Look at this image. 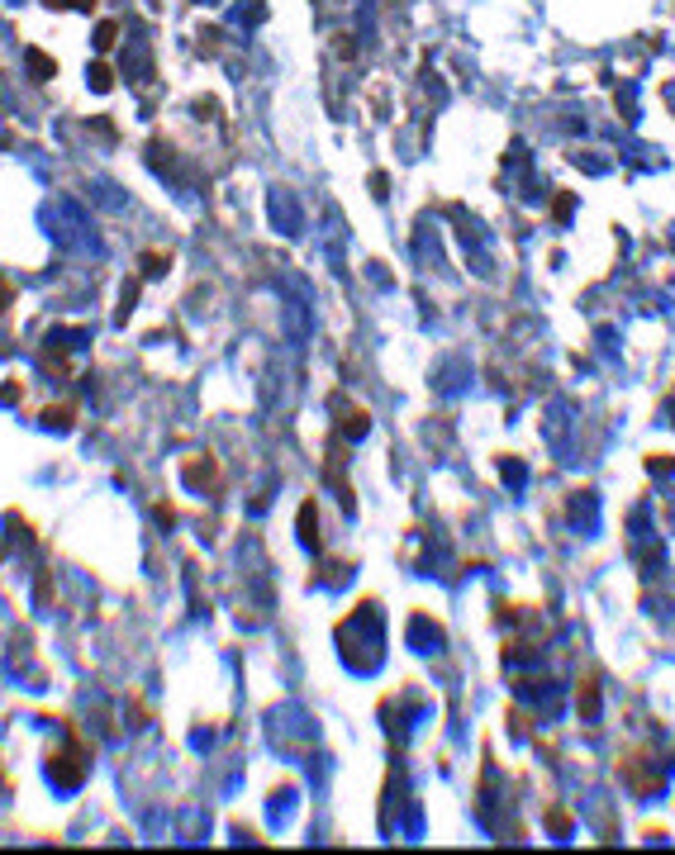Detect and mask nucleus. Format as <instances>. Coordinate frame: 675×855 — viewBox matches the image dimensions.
Masks as SVG:
<instances>
[{
    "label": "nucleus",
    "mask_w": 675,
    "mask_h": 855,
    "mask_svg": "<svg viewBox=\"0 0 675 855\" xmlns=\"http://www.w3.org/2000/svg\"><path fill=\"white\" fill-rule=\"evenodd\" d=\"M91 91H114V72H109L105 62L91 67Z\"/></svg>",
    "instance_id": "nucleus-3"
},
{
    "label": "nucleus",
    "mask_w": 675,
    "mask_h": 855,
    "mask_svg": "<svg viewBox=\"0 0 675 855\" xmlns=\"http://www.w3.org/2000/svg\"><path fill=\"white\" fill-rule=\"evenodd\" d=\"M29 72H38V81H48L57 72V62L48 53H38V48H33V53H29Z\"/></svg>",
    "instance_id": "nucleus-1"
},
{
    "label": "nucleus",
    "mask_w": 675,
    "mask_h": 855,
    "mask_svg": "<svg viewBox=\"0 0 675 855\" xmlns=\"http://www.w3.org/2000/svg\"><path fill=\"white\" fill-rule=\"evenodd\" d=\"M143 271H153V276H162V271H166V252H153V257L143 252Z\"/></svg>",
    "instance_id": "nucleus-4"
},
{
    "label": "nucleus",
    "mask_w": 675,
    "mask_h": 855,
    "mask_svg": "<svg viewBox=\"0 0 675 855\" xmlns=\"http://www.w3.org/2000/svg\"><path fill=\"white\" fill-rule=\"evenodd\" d=\"M48 5H53V10H67V5H77V10H91L95 0H48Z\"/></svg>",
    "instance_id": "nucleus-5"
},
{
    "label": "nucleus",
    "mask_w": 675,
    "mask_h": 855,
    "mask_svg": "<svg viewBox=\"0 0 675 855\" xmlns=\"http://www.w3.org/2000/svg\"><path fill=\"white\" fill-rule=\"evenodd\" d=\"M114 38H119V24H114V19H100V24H95V48L105 53V48H114Z\"/></svg>",
    "instance_id": "nucleus-2"
}]
</instances>
